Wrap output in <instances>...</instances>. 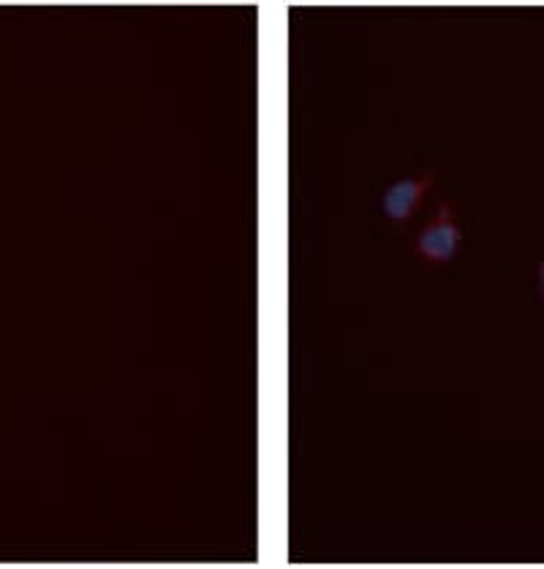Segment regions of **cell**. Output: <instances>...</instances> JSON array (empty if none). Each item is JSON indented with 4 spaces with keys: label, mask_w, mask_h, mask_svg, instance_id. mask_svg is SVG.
Listing matches in <instances>:
<instances>
[{
    "label": "cell",
    "mask_w": 544,
    "mask_h": 569,
    "mask_svg": "<svg viewBox=\"0 0 544 569\" xmlns=\"http://www.w3.org/2000/svg\"><path fill=\"white\" fill-rule=\"evenodd\" d=\"M435 186L433 169L422 174H409V178L395 180L381 191V216L392 223V227H406L420 213L422 202Z\"/></svg>",
    "instance_id": "obj_2"
},
{
    "label": "cell",
    "mask_w": 544,
    "mask_h": 569,
    "mask_svg": "<svg viewBox=\"0 0 544 569\" xmlns=\"http://www.w3.org/2000/svg\"><path fill=\"white\" fill-rule=\"evenodd\" d=\"M536 283H540V295H542V300H544V253H542V259H540V268H536Z\"/></svg>",
    "instance_id": "obj_3"
},
{
    "label": "cell",
    "mask_w": 544,
    "mask_h": 569,
    "mask_svg": "<svg viewBox=\"0 0 544 569\" xmlns=\"http://www.w3.org/2000/svg\"><path fill=\"white\" fill-rule=\"evenodd\" d=\"M463 246V229L457 223L455 208L441 199L431 221L420 229L414 240V253L431 268H446Z\"/></svg>",
    "instance_id": "obj_1"
}]
</instances>
